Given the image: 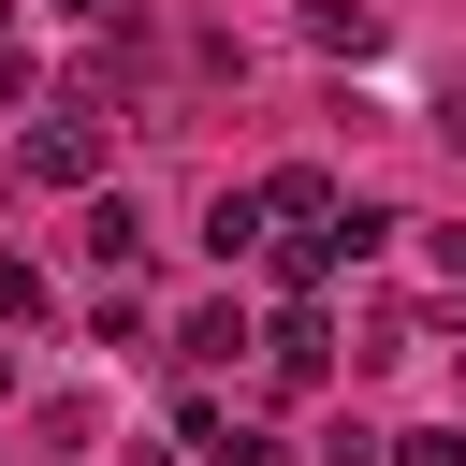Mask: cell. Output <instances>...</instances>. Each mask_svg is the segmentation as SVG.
Masks as SVG:
<instances>
[{
  "label": "cell",
  "instance_id": "9c48e42d",
  "mask_svg": "<svg viewBox=\"0 0 466 466\" xmlns=\"http://www.w3.org/2000/svg\"><path fill=\"white\" fill-rule=\"evenodd\" d=\"M393 466H466V422H422V437H393Z\"/></svg>",
  "mask_w": 466,
  "mask_h": 466
},
{
  "label": "cell",
  "instance_id": "5b68a950",
  "mask_svg": "<svg viewBox=\"0 0 466 466\" xmlns=\"http://www.w3.org/2000/svg\"><path fill=\"white\" fill-rule=\"evenodd\" d=\"M233 350H262L248 306H189V320H175V364H233Z\"/></svg>",
  "mask_w": 466,
  "mask_h": 466
},
{
  "label": "cell",
  "instance_id": "6da1fadb",
  "mask_svg": "<svg viewBox=\"0 0 466 466\" xmlns=\"http://www.w3.org/2000/svg\"><path fill=\"white\" fill-rule=\"evenodd\" d=\"M15 175H29V189H87V175H102V116H87V102L29 116V131H15Z\"/></svg>",
  "mask_w": 466,
  "mask_h": 466
},
{
  "label": "cell",
  "instance_id": "8fae6325",
  "mask_svg": "<svg viewBox=\"0 0 466 466\" xmlns=\"http://www.w3.org/2000/svg\"><path fill=\"white\" fill-rule=\"evenodd\" d=\"M437 146H451V160H466V87H451V102H437Z\"/></svg>",
  "mask_w": 466,
  "mask_h": 466
},
{
  "label": "cell",
  "instance_id": "8992f818",
  "mask_svg": "<svg viewBox=\"0 0 466 466\" xmlns=\"http://www.w3.org/2000/svg\"><path fill=\"white\" fill-rule=\"evenodd\" d=\"M306 44H320V58H364V44H379V0H306Z\"/></svg>",
  "mask_w": 466,
  "mask_h": 466
},
{
  "label": "cell",
  "instance_id": "3957f363",
  "mask_svg": "<svg viewBox=\"0 0 466 466\" xmlns=\"http://www.w3.org/2000/svg\"><path fill=\"white\" fill-rule=\"evenodd\" d=\"M262 233H277V218H262V175H233V189H204V248H218V262H248Z\"/></svg>",
  "mask_w": 466,
  "mask_h": 466
},
{
  "label": "cell",
  "instance_id": "7a4b0ae2",
  "mask_svg": "<svg viewBox=\"0 0 466 466\" xmlns=\"http://www.w3.org/2000/svg\"><path fill=\"white\" fill-rule=\"evenodd\" d=\"M262 379H277V393H320V379H335V335H320V320L291 306V320L262 335Z\"/></svg>",
  "mask_w": 466,
  "mask_h": 466
},
{
  "label": "cell",
  "instance_id": "30bf717a",
  "mask_svg": "<svg viewBox=\"0 0 466 466\" xmlns=\"http://www.w3.org/2000/svg\"><path fill=\"white\" fill-rule=\"evenodd\" d=\"M58 15H87V29H131V0H58Z\"/></svg>",
  "mask_w": 466,
  "mask_h": 466
},
{
  "label": "cell",
  "instance_id": "277c9868",
  "mask_svg": "<svg viewBox=\"0 0 466 466\" xmlns=\"http://www.w3.org/2000/svg\"><path fill=\"white\" fill-rule=\"evenodd\" d=\"M87 262H102V291L146 277V218H131V204H87Z\"/></svg>",
  "mask_w": 466,
  "mask_h": 466
},
{
  "label": "cell",
  "instance_id": "52a82bcc",
  "mask_svg": "<svg viewBox=\"0 0 466 466\" xmlns=\"http://www.w3.org/2000/svg\"><path fill=\"white\" fill-rule=\"evenodd\" d=\"M204 466H291V451H277L262 422H218V437H204Z\"/></svg>",
  "mask_w": 466,
  "mask_h": 466
},
{
  "label": "cell",
  "instance_id": "ba28073f",
  "mask_svg": "<svg viewBox=\"0 0 466 466\" xmlns=\"http://www.w3.org/2000/svg\"><path fill=\"white\" fill-rule=\"evenodd\" d=\"M29 320H44V277H29V262H0V335H29Z\"/></svg>",
  "mask_w": 466,
  "mask_h": 466
}]
</instances>
